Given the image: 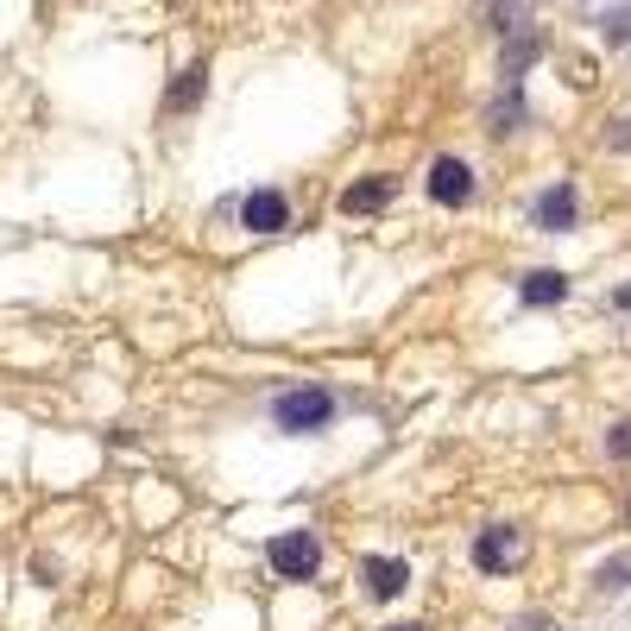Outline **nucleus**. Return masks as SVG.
Listing matches in <instances>:
<instances>
[{"label":"nucleus","instance_id":"nucleus-1","mask_svg":"<svg viewBox=\"0 0 631 631\" xmlns=\"http://www.w3.org/2000/svg\"><path fill=\"white\" fill-rule=\"evenodd\" d=\"M272 423L284 435H316L335 423V398L322 392V385H297V392H278L272 398Z\"/></svg>","mask_w":631,"mask_h":631},{"label":"nucleus","instance_id":"nucleus-2","mask_svg":"<svg viewBox=\"0 0 631 631\" xmlns=\"http://www.w3.org/2000/svg\"><path fill=\"white\" fill-rule=\"evenodd\" d=\"M266 562L278 569V581H310L322 569V543H316V531H284V537H272Z\"/></svg>","mask_w":631,"mask_h":631},{"label":"nucleus","instance_id":"nucleus-3","mask_svg":"<svg viewBox=\"0 0 631 631\" xmlns=\"http://www.w3.org/2000/svg\"><path fill=\"white\" fill-rule=\"evenodd\" d=\"M524 562V537L512 531V524H493V531H480V543H473V569L480 574H505Z\"/></svg>","mask_w":631,"mask_h":631},{"label":"nucleus","instance_id":"nucleus-4","mask_svg":"<svg viewBox=\"0 0 631 631\" xmlns=\"http://www.w3.org/2000/svg\"><path fill=\"white\" fill-rule=\"evenodd\" d=\"M240 228H253V234H284V228H291V197H284V190H253V197L240 202Z\"/></svg>","mask_w":631,"mask_h":631},{"label":"nucleus","instance_id":"nucleus-5","mask_svg":"<svg viewBox=\"0 0 631 631\" xmlns=\"http://www.w3.org/2000/svg\"><path fill=\"white\" fill-rule=\"evenodd\" d=\"M430 197L442 202V209H468V202H473L468 158H435V164H430Z\"/></svg>","mask_w":631,"mask_h":631},{"label":"nucleus","instance_id":"nucleus-6","mask_svg":"<svg viewBox=\"0 0 631 631\" xmlns=\"http://www.w3.org/2000/svg\"><path fill=\"white\" fill-rule=\"evenodd\" d=\"M574 221H581V197H574V183H550V190L537 197V228H543V234H569Z\"/></svg>","mask_w":631,"mask_h":631},{"label":"nucleus","instance_id":"nucleus-7","mask_svg":"<svg viewBox=\"0 0 631 631\" xmlns=\"http://www.w3.org/2000/svg\"><path fill=\"white\" fill-rule=\"evenodd\" d=\"M404 581H411V569L398 555H360V588L373 593V600H398Z\"/></svg>","mask_w":631,"mask_h":631},{"label":"nucleus","instance_id":"nucleus-8","mask_svg":"<svg viewBox=\"0 0 631 631\" xmlns=\"http://www.w3.org/2000/svg\"><path fill=\"white\" fill-rule=\"evenodd\" d=\"M385 202H392V178H360V183L341 190V209H348V216H379Z\"/></svg>","mask_w":631,"mask_h":631},{"label":"nucleus","instance_id":"nucleus-9","mask_svg":"<svg viewBox=\"0 0 631 631\" xmlns=\"http://www.w3.org/2000/svg\"><path fill=\"white\" fill-rule=\"evenodd\" d=\"M569 297V278L562 272H531V278H518V303H531V310H555Z\"/></svg>","mask_w":631,"mask_h":631},{"label":"nucleus","instance_id":"nucleus-10","mask_svg":"<svg viewBox=\"0 0 631 631\" xmlns=\"http://www.w3.org/2000/svg\"><path fill=\"white\" fill-rule=\"evenodd\" d=\"M543 58V32H537V26H524V32H518V39H505V51H499V70H505V77H524V70H531V63Z\"/></svg>","mask_w":631,"mask_h":631},{"label":"nucleus","instance_id":"nucleus-11","mask_svg":"<svg viewBox=\"0 0 631 631\" xmlns=\"http://www.w3.org/2000/svg\"><path fill=\"white\" fill-rule=\"evenodd\" d=\"M202 96H209V70H202V63H190V70L171 82V96H164V114H190Z\"/></svg>","mask_w":631,"mask_h":631},{"label":"nucleus","instance_id":"nucleus-12","mask_svg":"<svg viewBox=\"0 0 631 631\" xmlns=\"http://www.w3.org/2000/svg\"><path fill=\"white\" fill-rule=\"evenodd\" d=\"M518 120H524V96H518V82H512V89L493 101V114H487V133L505 139V133H518Z\"/></svg>","mask_w":631,"mask_h":631},{"label":"nucleus","instance_id":"nucleus-13","mask_svg":"<svg viewBox=\"0 0 631 631\" xmlns=\"http://www.w3.org/2000/svg\"><path fill=\"white\" fill-rule=\"evenodd\" d=\"M593 581H600V593H619L631 581V555H619V562H607V569L593 574Z\"/></svg>","mask_w":631,"mask_h":631},{"label":"nucleus","instance_id":"nucleus-14","mask_svg":"<svg viewBox=\"0 0 631 631\" xmlns=\"http://www.w3.org/2000/svg\"><path fill=\"white\" fill-rule=\"evenodd\" d=\"M607 454L612 461H631V417H619V423L607 430Z\"/></svg>","mask_w":631,"mask_h":631},{"label":"nucleus","instance_id":"nucleus-15","mask_svg":"<svg viewBox=\"0 0 631 631\" xmlns=\"http://www.w3.org/2000/svg\"><path fill=\"white\" fill-rule=\"evenodd\" d=\"M607 44H631V0L607 13Z\"/></svg>","mask_w":631,"mask_h":631},{"label":"nucleus","instance_id":"nucleus-16","mask_svg":"<svg viewBox=\"0 0 631 631\" xmlns=\"http://www.w3.org/2000/svg\"><path fill=\"white\" fill-rule=\"evenodd\" d=\"M524 13H531V0H499V7H493V20H499V32H512V26L524 20Z\"/></svg>","mask_w":631,"mask_h":631},{"label":"nucleus","instance_id":"nucleus-17","mask_svg":"<svg viewBox=\"0 0 631 631\" xmlns=\"http://www.w3.org/2000/svg\"><path fill=\"white\" fill-rule=\"evenodd\" d=\"M607 146H625V152H631V120H612V133H607Z\"/></svg>","mask_w":631,"mask_h":631},{"label":"nucleus","instance_id":"nucleus-18","mask_svg":"<svg viewBox=\"0 0 631 631\" xmlns=\"http://www.w3.org/2000/svg\"><path fill=\"white\" fill-rule=\"evenodd\" d=\"M512 631H550V619H537V612H531V619H518Z\"/></svg>","mask_w":631,"mask_h":631},{"label":"nucleus","instance_id":"nucleus-19","mask_svg":"<svg viewBox=\"0 0 631 631\" xmlns=\"http://www.w3.org/2000/svg\"><path fill=\"white\" fill-rule=\"evenodd\" d=\"M612 303H619V310H625V316H631V284H625V291H619V297H612Z\"/></svg>","mask_w":631,"mask_h":631},{"label":"nucleus","instance_id":"nucleus-20","mask_svg":"<svg viewBox=\"0 0 631 631\" xmlns=\"http://www.w3.org/2000/svg\"><path fill=\"white\" fill-rule=\"evenodd\" d=\"M385 631H423V625H385Z\"/></svg>","mask_w":631,"mask_h":631},{"label":"nucleus","instance_id":"nucleus-21","mask_svg":"<svg viewBox=\"0 0 631 631\" xmlns=\"http://www.w3.org/2000/svg\"><path fill=\"white\" fill-rule=\"evenodd\" d=\"M625 518H631V505H625Z\"/></svg>","mask_w":631,"mask_h":631}]
</instances>
